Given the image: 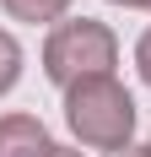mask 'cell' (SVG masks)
<instances>
[{"label": "cell", "mask_w": 151, "mask_h": 157, "mask_svg": "<svg viewBox=\"0 0 151 157\" xmlns=\"http://www.w3.org/2000/svg\"><path fill=\"white\" fill-rule=\"evenodd\" d=\"M135 119L140 109L119 76H92L65 92V125L87 152H124L135 136Z\"/></svg>", "instance_id": "6da1fadb"}, {"label": "cell", "mask_w": 151, "mask_h": 157, "mask_svg": "<svg viewBox=\"0 0 151 157\" xmlns=\"http://www.w3.org/2000/svg\"><path fill=\"white\" fill-rule=\"evenodd\" d=\"M113 65H119V38L97 16H70L60 27H49V38H43V76L65 92L76 81L113 76Z\"/></svg>", "instance_id": "7a4b0ae2"}, {"label": "cell", "mask_w": 151, "mask_h": 157, "mask_svg": "<svg viewBox=\"0 0 151 157\" xmlns=\"http://www.w3.org/2000/svg\"><path fill=\"white\" fill-rule=\"evenodd\" d=\"M54 141L38 114H0V157H49Z\"/></svg>", "instance_id": "3957f363"}, {"label": "cell", "mask_w": 151, "mask_h": 157, "mask_svg": "<svg viewBox=\"0 0 151 157\" xmlns=\"http://www.w3.org/2000/svg\"><path fill=\"white\" fill-rule=\"evenodd\" d=\"M0 6H6L11 22H32V27H38V22H54V27H60L76 0H0Z\"/></svg>", "instance_id": "277c9868"}, {"label": "cell", "mask_w": 151, "mask_h": 157, "mask_svg": "<svg viewBox=\"0 0 151 157\" xmlns=\"http://www.w3.org/2000/svg\"><path fill=\"white\" fill-rule=\"evenodd\" d=\"M16 81H22V44H16L6 27H0V98L11 92Z\"/></svg>", "instance_id": "5b68a950"}, {"label": "cell", "mask_w": 151, "mask_h": 157, "mask_svg": "<svg viewBox=\"0 0 151 157\" xmlns=\"http://www.w3.org/2000/svg\"><path fill=\"white\" fill-rule=\"evenodd\" d=\"M135 71H140V81L151 87V27L140 33V44H135Z\"/></svg>", "instance_id": "8992f818"}, {"label": "cell", "mask_w": 151, "mask_h": 157, "mask_svg": "<svg viewBox=\"0 0 151 157\" xmlns=\"http://www.w3.org/2000/svg\"><path fill=\"white\" fill-rule=\"evenodd\" d=\"M108 6H124V11H151V0H108Z\"/></svg>", "instance_id": "52a82bcc"}, {"label": "cell", "mask_w": 151, "mask_h": 157, "mask_svg": "<svg viewBox=\"0 0 151 157\" xmlns=\"http://www.w3.org/2000/svg\"><path fill=\"white\" fill-rule=\"evenodd\" d=\"M49 157H87V152H81V146H60V141H54V152H49Z\"/></svg>", "instance_id": "ba28073f"}, {"label": "cell", "mask_w": 151, "mask_h": 157, "mask_svg": "<svg viewBox=\"0 0 151 157\" xmlns=\"http://www.w3.org/2000/svg\"><path fill=\"white\" fill-rule=\"evenodd\" d=\"M108 157H151L146 146H124V152H108Z\"/></svg>", "instance_id": "9c48e42d"}, {"label": "cell", "mask_w": 151, "mask_h": 157, "mask_svg": "<svg viewBox=\"0 0 151 157\" xmlns=\"http://www.w3.org/2000/svg\"><path fill=\"white\" fill-rule=\"evenodd\" d=\"M146 152H151V141H146Z\"/></svg>", "instance_id": "30bf717a"}]
</instances>
